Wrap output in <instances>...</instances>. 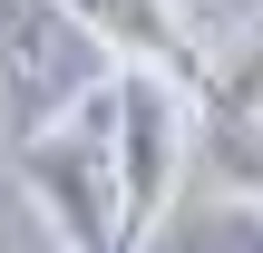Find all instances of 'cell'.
Instances as JSON below:
<instances>
[{
  "instance_id": "obj_1",
  "label": "cell",
  "mask_w": 263,
  "mask_h": 253,
  "mask_svg": "<svg viewBox=\"0 0 263 253\" xmlns=\"http://www.w3.org/2000/svg\"><path fill=\"white\" fill-rule=\"evenodd\" d=\"M117 49L68 0H0V137L29 146L117 88Z\"/></svg>"
},
{
  "instance_id": "obj_2",
  "label": "cell",
  "mask_w": 263,
  "mask_h": 253,
  "mask_svg": "<svg viewBox=\"0 0 263 253\" xmlns=\"http://www.w3.org/2000/svg\"><path fill=\"white\" fill-rule=\"evenodd\" d=\"M195 88H176L166 68H117L107 88V137H117V185H127V253H146L176 224V185H185V146H195Z\"/></svg>"
},
{
  "instance_id": "obj_4",
  "label": "cell",
  "mask_w": 263,
  "mask_h": 253,
  "mask_svg": "<svg viewBox=\"0 0 263 253\" xmlns=\"http://www.w3.org/2000/svg\"><path fill=\"white\" fill-rule=\"evenodd\" d=\"M205 146L224 166V195H254L263 205V10L224 49V68L205 78Z\"/></svg>"
},
{
  "instance_id": "obj_6",
  "label": "cell",
  "mask_w": 263,
  "mask_h": 253,
  "mask_svg": "<svg viewBox=\"0 0 263 253\" xmlns=\"http://www.w3.org/2000/svg\"><path fill=\"white\" fill-rule=\"evenodd\" d=\"M156 253H263V205L254 195H215V205H176V224Z\"/></svg>"
},
{
  "instance_id": "obj_3",
  "label": "cell",
  "mask_w": 263,
  "mask_h": 253,
  "mask_svg": "<svg viewBox=\"0 0 263 253\" xmlns=\"http://www.w3.org/2000/svg\"><path fill=\"white\" fill-rule=\"evenodd\" d=\"M29 195L49 205V224L68 234V253H127V185H117V137H107V98L78 107L68 127L20 146Z\"/></svg>"
},
{
  "instance_id": "obj_7",
  "label": "cell",
  "mask_w": 263,
  "mask_h": 253,
  "mask_svg": "<svg viewBox=\"0 0 263 253\" xmlns=\"http://www.w3.org/2000/svg\"><path fill=\"white\" fill-rule=\"evenodd\" d=\"M0 146H10V137H0Z\"/></svg>"
},
{
  "instance_id": "obj_5",
  "label": "cell",
  "mask_w": 263,
  "mask_h": 253,
  "mask_svg": "<svg viewBox=\"0 0 263 253\" xmlns=\"http://www.w3.org/2000/svg\"><path fill=\"white\" fill-rule=\"evenodd\" d=\"M68 10H78V20L127 59V68H166L176 88H195V98H205L215 59L195 49V29H185V10H176V0H68Z\"/></svg>"
}]
</instances>
